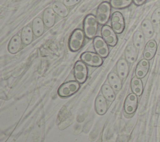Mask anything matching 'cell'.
I'll return each instance as SVG.
<instances>
[{
	"mask_svg": "<svg viewBox=\"0 0 160 142\" xmlns=\"http://www.w3.org/2000/svg\"><path fill=\"white\" fill-rule=\"evenodd\" d=\"M98 22L96 17L92 14H88L83 21V31L89 39H94L98 32Z\"/></svg>",
	"mask_w": 160,
	"mask_h": 142,
	"instance_id": "obj_1",
	"label": "cell"
},
{
	"mask_svg": "<svg viewBox=\"0 0 160 142\" xmlns=\"http://www.w3.org/2000/svg\"><path fill=\"white\" fill-rule=\"evenodd\" d=\"M85 34L81 29H76L71 33L68 41V47L71 51L77 52L81 49L85 40Z\"/></svg>",
	"mask_w": 160,
	"mask_h": 142,
	"instance_id": "obj_2",
	"label": "cell"
},
{
	"mask_svg": "<svg viewBox=\"0 0 160 142\" xmlns=\"http://www.w3.org/2000/svg\"><path fill=\"white\" fill-rule=\"evenodd\" d=\"M111 6L107 1L102 2L97 7L96 12V17L99 25H106L108 22L111 16Z\"/></svg>",
	"mask_w": 160,
	"mask_h": 142,
	"instance_id": "obj_3",
	"label": "cell"
},
{
	"mask_svg": "<svg viewBox=\"0 0 160 142\" xmlns=\"http://www.w3.org/2000/svg\"><path fill=\"white\" fill-rule=\"evenodd\" d=\"M80 83L75 80L63 83L58 89V94L61 97H68L72 95L79 89Z\"/></svg>",
	"mask_w": 160,
	"mask_h": 142,
	"instance_id": "obj_4",
	"label": "cell"
},
{
	"mask_svg": "<svg viewBox=\"0 0 160 142\" xmlns=\"http://www.w3.org/2000/svg\"><path fill=\"white\" fill-rule=\"evenodd\" d=\"M73 74L76 81L79 83H83L88 77V69L82 60H78L73 68Z\"/></svg>",
	"mask_w": 160,
	"mask_h": 142,
	"instance_id": "obj_5",
	"label": "cell"
},
{
	"mask_svg": "<svg viewBox=\"0 0 160 142\" xmlns=\"http://www.w3.org/2000/svg\"><path fill=\"white\" fill-rule=\"evenodd\" d=\"M80 59L84 64L92 67H99L103 63L102 57L100 55L97 53L89 51L82 53Z\"/></svg>",
	"mask_w": 160,
	"mask_h": 142,
	"instance_id": "obj_6",
	"label": "cell"
},
{
	"mask_svg": "<svg viewBox=\"0 0 160 142\" xmlns=\"http://www.w3.org/2000/svg\"><path fill=\"white\" fill-rule=\"evenodd\" d=\"M111 27L116 34H121L125 28V21L122 14L119 11L114 12L111 16Z\"/></svg>",
	"mask_w": 160,
	"mask_h": 142,
	"instance_id": "obj_7",
	"label": "cell"
},
{
	"mask_svg": "<svg viewBox=\"0 0 160 142\" xmlns=\"http://www.w3.org/2000/svg\"><path fill=\"white\" fill-rule=\"evenodd\" d=\"M101 34L102 39L108 45L113 47L116 45L118 42V37L116 33L111 27L106 24L102 26L101 29Z\"/></svg>",
	"mask_w": 160,
	"mask_h": 142,
	"instance_id": "obj_8",
	"label": "cell"
},
{
	"mask_svg": "<svg viewBox=\"0 0 160 142\" xmlns=\"http://www.w3.org/2000/svg\"><path fill=\"white\" fill-rule=\"evenodd\" d=\"M93 47L96 52L102 58L108 57L109 53V49L108 44L102 37L96 36L92 40Z\"/></svg>",
	"mask_w": 160,
	"mask_h": 142,
	"instance_id": "obj_9",
	"label": "cell"
},
{
	"mask_svg": "<svg viewBox=\"0 0 160 142\" xmlns=\"http://www.w3.org/2000/svg\"><path fill=\"white\" fill-rule=\"evenodd\" d=\"M138 96L134 93H129L124 102V111L128 115H132L138 108Z\"/></svg>",
	"mask_w": 160,
	"mask_h": 142,
	"instance_id": "obj_10",
	"label": "cell"
},
{
	"mask_svg": "<svg viewBox=\"0 0 160 142\" xmlns=\"http://www.w3.org/2000/svg\"><path fill=\"white\" fill-rule=\"evenodd\" d=\"M157 43L154 39L149 40L145 45L142 55L144 59L150 60H151L156 55L157 51Z\"/></svg>",
	"mask_w": 160,
	"mask_h": 142,
	"instance_id": "obj_11",
	"label": "cell"
},
{
	"mask_svg": "<svg viewBox=\"0 0 160 142\" xmlns=\"http://www.w3.org/2000/svg\"><path fill=\"white\" fill-rule=\"evenodd\" d=\"M150 64L149 60L142 59L139 61L136 69H135V75L136 77L142 78L146 77L149 70Z\"/></svg>",
	"mask_w": 160,
	"mask_h": 142,
	"instance_id": "obj_12",
	"label": "cell"
},
{
	"mask_svg": "<svg viewBox=\"0 0 160 142\" xmlns=\"http://www.w3.org/2000/svg\"><path fill=\"white\" fill-rule=\"evenodd\" d=\"M22 40L21 36L18 34L14 36L9 42L8 45V50L9 52L12 54L18 53L21 49L22 47Z\"/></svg>",
	"mask_w": 160,
	"mask_h": 142,
	"instance_id": "obj_13",
	"label": "cell"
},
{
	"mask_svg": "<svg viewBox=\"0 0 160 142\" xmlns=\"http://www.w3.org/2000/svg\"><path fill=\"white\" fill-rule=\"evenodd\" d=\"M129 65L126 59H119L116 64L117 74L121 79H125L129 74Z\"/></svg>",
	"mask_w": 160,
	"mask_h": 142,
	"instance_id": "obj_14",
	"label": "cell"
},
{
	"mask_svg": "<svg viewBox=\"0 0 160 142\" xmlns=\"http://www.w3.org/2000/svg\"><path fill=\"white\" fill-rule=\"evenodd\" d=\"M55 12L51 8L46 9L42 14V21L46 27H51L56 22Z\"/></svg>",
	"mask_w": 160,
	"mask_h": 142,
	"instance_id": "obj_15",
	"label": "cell"
},
{
	"mask_svg": "<svg viewBox=\"0 0 160 142\" xmlns=\"http://www.w3.org/2000/svg\"><path fill=\"white\" fill-rule=\"evenodd\" d=\"M94 108L98 115H103L106 113L108 109V104L106 99L103 95H99L96 97L94 102Z\"/></svg>",
	"mask_w": 160,
	"mask_h": 142,
	"instance_id": "obj_16",
	"label": "cell"
},
{
	"mask_svg": "<svg viewBox=\"0 0 160 142\" xmlns=\"http://www.w3.org/2000/svg\"><path fill=\"white\" fill-rule=\"evenodd\" d=\"M44 24L42 19L35 17L32 22V29L33 34L36 37H39L44 32Z\"/></svg>",
	"mask_w": 160,
	"mask_h": 142,
	"instance_id": "obj_17",
	"label": "cell"
},
{
	"mask_svg": "<svg viewBox=\"0 0 160 142\" xmlns=\"http://www.w3.org/2000/svg\"><path fill=\"white\" fill-rule=\"evenodd\" d=\"M131 89L132 93L137 96H141L143 92V84L141 78L134 77L132 78L130 83Z\"/></svg>",
	"mask_w": 160,
	"mask_h": 142,
	"instance_id": "obj_18",
	"label": "cell"
},
{
	"mask_svg": "<svg viewBox=\"0 0 160 142\" xmlns=\"http://www.w3.org/2000/svg\"><path fill=\"white\" fill-rule=\"evenodd\" d=\"M108 80L109 83V85L114 89V90L119 91L121 88V79L117 73L114 72L109 73L108 76Z\"/></svg>",
	"mask_w": 160,
	"mask_h": 142,
	"instance_id": "obj_19",
	"label": "cell"
},
{
	"mask_svg": "<svg viewBox=\"0 0 160 142\" xmlns=\"http://www.w3.org/2000/svg\"><path fill=\"white\" fill-rule=\"evenodd\" d=\"M33 34L32 29L30 26H26L23 27L20 35L22 43L25 45L30 44L33 40Z\"/></svg>",
	"mask_w": 160,
	"mask_h": 142,
	"instance_id": "obj_20",
	"label": "cell"
},
{
	"mask_svg": "<svg viewBox=\"0 0 160 142\" xmlns=\"http://www.w3.org/2000/svg\"><path fill=\"white\" fill-rule=\"evenodd\" d=\"M141 27L142 32L144 34V37L147 38H150L154 34V29L151 21L147 19L143 20L141 23Z\"/></svg>",
	"mask_w": 160,
	"mask_h": 142,
	"instance_id": "obj_21",
	"label": "cell"
},
{
	"mask_svg": "<svg viewBox=\"0 0 160 142\" xmlns=\"http://www.w3.org/2000/svg\"><path fill=\"white\" fill-rule=\"evenodd\" d=\"M52 9L54 10L55 13L58 14L59 16L62 17H66L69 14V11L66 7V6L61 2H54L52 4Z\"/></svg>",
	"mask_w": 160,
	"mask_h": 142,
	"instance_id": "obj_22",
	"label": "cell"
},
{
	"mask_svg": "<svg viewBox=\"0 0 160 142\" xmlns=\"http://www.w3.org/2000/svg\"><path fill=\"white\" fill-rule=\"evenodd\" d=\"M136 48L134 45H129L126 47L125 49L124 55L125 59L128 63L132 64L134 63L137 58V51Z\"/></svg>",
	"mask_w": 160,
	"mask_h": 142,
	"instance_id": "obj_23",
	"label": "cell"
},
{
	"mask_svg": "<svg viewBox=\"0 0 160 142\" xmlns=\"http://www.w3.org/2000/svg\"><path fill=\"white\" fill-rule=\"evenodd\" d=\"M101 92L104 97L109 102H113L115 99L116 95L114 89L109 85L104 84L101 87Z\"/></svg>",
	"mask_w": 160,
	"mask_h": 142,
	"instance_id": "obj_24",
	"label": "cell"
},
{
	"mask_svg": "<svg viewBox=\"0 0 160 142\" xmlns=\"http://www.w3.org/2000/svg\"><path fill=\"white\" fill-rule=\"evenodd\" d=\"M133 45L137 49H141L144 43V36L140 31H136L132 36Z\"/></svg>",
	"mask_w": 160,
	"mask_h": 142,
	"instance_id": "obj_25",
	"label": "cell"
},
{
	"mask_svg": "<svg viewBox=\"0 0 160 142\" xmlns=\"http://www.w3.org/2000/svg\"><path fill=\"white\" fill-rule=\"evenodd\" d=\"M132 0H110L109 3L112 8L122 9L129 7L132 4Z\"/></svg>",
	"mask_w": 160,
	"mask_h": 142,
	"instance_id": "obj_26",
	"label": "cell"
},
{
	"mask_svg": "<svg viewBox=\"0 0 160 142\" xmlns=\"http://www.w3.org/2000/svg\"><path fill=\"white\" fill-rule=\"evenodd\" d=\"M151 22L153 24L158 25L160 24V7L156 8L151 16Z\"/></svg>",
	"mask_w": 160,
	"mask_h": 142,
	"instance_id": "obj_27",
	"label": "cell"
},
{
	"mask_svg": "<svg viewBox=\"0 0 160 142\" xmlns=\"http://www.w3.org/2000/svg\"><path fill=\"white\" fill-rule=\"evenodd\" d=\"M81 0H63V3L66 6H73L80 2Z\"/></svg>",
	"mask_w": 160,
	"mask_h": 142,
	"instance_id": "obj_28",
	"label": "cell"
},
{
	"mask_svg": "<svg viewBox=\"0 0 160 142\" xmlns=\"http://www.w3.org/2000/svg\"><path fill=\"white\" fill-rule=\"evenodd\" d=\"M147 0H132L133 3L136 6H141L144 4Z\"/></svg>",
	"mask_w": 160,
	"mask_h": 142,
	"instance_id": "obj_29",
	"label": "cell"
}]
</instances>
